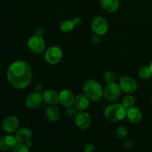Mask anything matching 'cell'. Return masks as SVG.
<instances>
[{
  "label": "cell",
  "mask_w": 152,
  "mask_h": 152,
  "mask_svg": "<svg viewBox=\"0 0 152 152\" xmlns=\"http://www.w3.org/2000/svg\"><path fill=\"white\" fill-rule=\"evenodd\" d=\"M7 78L12 86L17 89H24L31 83L32 70L28 62L17 60L9 66Z\"/></svg>",
  "instance_id": "obj_1"
},
{
  "label": "cell",
  "mask_w": 152,
  "mask_h": 152,
  "mask_svg": "<svg viewBox=\"0 0 152 152\" xmlns=\"http://www.w3.org/2000/svg\"><path fill=\"white\" fill-rule=\"evenodd\" d=\"M127 109L122 104H113L107 107L104 111L105 118L111 122H120L126 117Z\"/></svg>",
  "instance_id": "obj_2"
},
{
  "label": "cell",
  "mask_w": 152,
  "mask_h": 152,
  "mask_svg": "<svg viewBox=\"0 0 152 152\" xmlns=\"http://www.w3.org/2000/svg\"><path fill=\"white\" fill-rule=\"evenodd\" d=\"M84 94L93 101H97L103 95V89L101 85L94 80H88L83 86Z\"/></svg>",
  "instance_id": "obj_3"
},
{
  "label": "cell",
  "mask_w": 152,
  "mask_h": 152,
  "mask_svg": "<svg viewBox=\"0 0 152 152\" xmlns=\"http://www.w3.org/2000/svg\"><path fill=\"white\" fill-rule=\"evenodd\" d=\"M123 91L120 87V85L116 83H108L103 89V97L109 102L117 101L121 96Z\"/></svg>",
  "instance_id": "obj_4"
},
{
  "label": "cell",
  "mask_w": 152,
  "mask_h": 152,
  "mask_svg": "<svg viewBox=\"0 0 152 152\" xmlns=\"http://www.w3.org/2000/svg\"><path fill=\"white\" fill-rule=\"evenodd\" d=\"M63 57V52L56 46L48 48L45 53V60L50 65H56L59 63Z\"/></svg>",
  "instance_id": "obj_5"
},
{
  "label": "cell",
  "mask_w": 152,
  "mask_h": 152,
  "mask_svg": "<svg viewBox=\"0 0 152 152\" xmlns=\"http://www.w3.org/2000/svg\"><path fill=\"white\" fill-rule=\"evenodd\" d=\"M91 27L94 34L102 36L106 34L108 30V21L102 16H98L93 19Z\"/></svg>",
  "instance_id": "obj_6"
},
{
  "label": "cell",
  "mask_w": 152,
  "mask_h": 152,
  "mask_svg": "<svg viewBox=\"0 0 152 152\" xmlns=\"http://www.w3.org/2000/svg\"><path fill=\"white\" fill-rule=\"evenodd\" d=\"M28 46L33 53H41L45 49V42L41 36L34 35L28 39Z\"/></svg>",
  "instance_id": "obj_7"
},
{
  "label": "cell",
  "mask_w": 152,
  "mask_h": 152,
  "mask_svg": "<svg viewBox=\"0 0 152 152\" xmlns=\"http://www.w3.org/2000/svg\"><path fill=\"white\" fill-rule=\"evenodd\" d=\"M120 87L123 92L126 94H133L137 90L138 85L134 79L130 77H123L120 80Z\"/></svg>",
  "instance_id": "obj_8"
},
{
  "label": "cell",
  "mask_w": 152,
  "mask_h": 152,
  "mask_svg": "<svg viewBox=\"0 0 152 152\" xmlns=\"http://www.w3.org/2000/svg\"><path fill=\"white\" fill-rule=\"evenodd\" d=\"M74 121L76 126L82 130H86L91 124L90 114L86 111H80L74 118Z\"/></svg>",
  "instance_id": "obj_9"
},
{
  "label": "cell",
  "mask_w": 152,
  "mask_h": 152,
  "mask_svg": "<svg viewBox=\"0 0 152 152\" xmlns=\"http://www.w3.org/2000/svg\"><path fill=\"white\" fill-rule=\"evenodd\" d=\"M44 99H43L42 94L34 91L28 95L25 99V105L28 108L36 109L41 105Z\"/></svg>",
  "instance_id": "obj_10"
},
{
  "label": "cell",
  "mask_w": 152,
  "mask_h": 152,
  "mask_svg": "<svg viewBox=\"0 0 152 152\" xmlns=\"http://www.w3.org/2000/svg\"><path fill=\"white\" fill-rule=\"evenodd\" d=\"M19 122L16 116L10 115L4 118L2 123V129L7 133H13L19 128Z\"/></svg>",
  "instance_id": "obj_11"
},
{
  "label": "cell",
  "mask_w": 152,
  "mask_h": 152,
  "mask_svg": "<svg viewBox=\"0 0 152 152\" xmlns=\"http://www.w3.org/2000/svg\"><path fill=\"white\" fill-rule=\"evenodd\" d=\"M74 99H75V96L74 94L68 89H64L59 92V102L62 106L65 108L72 106L74 103Z\"/></svg>",
  "instance_id": "obj_12"
},
{
  "label": "cell",
  "mask_w": 152,
  "mask_h": 152,
  "mask_svg": "<svg viewBox=\"0 0 152 152\" xmlns=\"http://www.w3.org/2000/svg\"><path fill=\"white\" fill-rule=\"evenodd\" d=\"M18 142L15 137L11 135H5L0 139V149L4 151L13 150L17 145Z\"/></svg>",
  "instance_id": "obj_13"
},
{
  "label": "cell",
  "mask_w": 152,
  "mask_h": 152,
  "mask_svg": "<svg viewBox=\"0 0 152 152\" xmlns=\"http://www.w3.org/2000/svg\"><path fill=\"white\" fill-rule=\"evenodd\" d=\"M90 105V99L85 94H80L74 99V105L78 111H85Z\"/></svg>",
  "instance_id": "obj_14"
},
{
  "label": "cell",
  "mask_w": 152,
  "mask_h": 152,
  "mask_svg": "<svg viewBox=\"0 0 152 152\" xmlns=\"http://www.w3.org/2000/svg\"><path fill=\"white\" fill-rule=\"evenodd\" d=\"M126 117L130 123H133V124H137L142 120V114L139 108L134 106L127 109Z\"/></svg>",
  "instance_id": "obj_15"
},
{
  "label": "cell",
  "mask_w": 152,
  "mask_h": 152,
  "mask_svg": "<svg viewBox=\"0 0 152 152\" xmlns=\"http://www.w3.org/2000/svg\"><path fill=\"white\" fill-rule=\"evenodd\" d=\"M100 5L103 10L108 13L117 11L120 7L119 0H100Z\"/></svg>",
  "instance_id": "obj_16"
},
{
  "label": "cell",
  "mask_w": 152,
  "mask_h": 152,
  "mask_svg": "<svg viewBox=\"0 0 152 152\" xmlns=\"http://www.w3.org/2000/svg\"><path fill=\"white\" fill-rule=\"evenodd\" d=\"M31 135H32V132H31V129H29L28 128L23 127L18 129L16 135H15V137H16L18 143H25L27 141L30 140Z\"/></svg>",
  "instance_id": "obj_17"
},
{
  "label": "cell",
  "mask_w": 152,
  "mask_h": 152,
  "mask_svg": "<svg viewBox=\"0 0 152 152\" xmlns=\"http://www.w3.org/2000/svg\"><path fill=\"white\" fill-rule=\"evenodd\" d=\"M45 115L49 121L55 123L60 117V111L59 108L55 105H49L46 108Z\"/></svg>",
  "instance_id": "obj_18"
},
{
  "label": "cell",
  "mask_w": 152,
  "mask_h": 152,
  "mask_svg": "<svg viewBox=\"0 0 152 152\" xmlns=\"http://www.w3.org/2000/svg\"><path fill=\"white\" fill-rule=\"evenodd\" d=\"M43 99L48 105H56L59 102V94L54 90L48 89L43 92Z\"/></svg>",
  "instance_id": "obj_19"
},
{
  "label": "cell",
  "mask_w": 152,
  "mask_h": 152,
  "mask_svg": "<svg viewBox=\"0 0 152 152\" xmlns=\"http://www.w3.org/2000/svg\"><path fill=\"white\" fill-rule=\"evenodd\" d=\"M75 24L73 22L72 19H66L61 22L59 28L60 30L64 33H69L74 29Z\"/></svg>",
  "instance_id": "obj_20"
},
{
  "label": "cell",
  "mask_w": 152,
  "mask_h": 152,
  "mask_svg": "<svg viewBox=\"0 0 152 152\" xmlns=\"http://www.w3.org/2000/svg\"><path fill=\"white\" fill-rule=\"evenodd\" d=\"M135 103H136V99H135V98L132 95L127 94L123 98L121 104L126 109H129V108L134 106Z\"/></svg>",
  "instance_id": "obj_21"
},
{
  "label": "cell",
  "mask_w": 152,
  "mask_h": 152,
  "mask_svg": "<svg viewBox=\"0 0 152 152\" xmlns=\"http://www.w3.org/2000/svg\"><path fill=\"white\" fill-rule=\"evenodd\" d=\"M139 74L140 77L142 80H148L152 76V71L150 68V66H142L140 68L139 70Z\"/></svg>",
  "instance_id": "obj_22"
},
{
  "label": "cell",
  "mask_w": 152,
  "mask_h": 152,
  "mask_svg": "<svg viewBox=\"0 0 152 152\" xmlns=\"http://www.w3.org/2000/svg\"><path fill=\"white\" fill-rule=\"evenodd\" d=\"M129 134V130L124 126H120L116 131V135L120 140H126Z\"/></svg>",
  "instance_id": "obj_23"
},
{
  "label": "cell",
  "mask_w": 152,
  "mask_h": 152,
  "mask_svg": "<svg viewBox=\"0 0 152 152\" xmlns=\"http://www.w3.org/2000/svg\"><path fill=\"white\" fill-rule=\"evenodd\" d=\"M104 80L105 83H115L116 80V75L114 72L112 71H107L104 75Z\"/></svg>",
  "instance_id": "obj_24"
},
{
  "label": "cell",
  "mask_w": 152,
  "mask_h": 152,
  "mask_svg": "<svg viewBox=\"0 0 152 152\" xmlns=\"http://www.w3.org/2000/svg\"><path fill=\"white\" fill-rule=\"evenodd\" d=\"M78 110L75 107L70 106L66 108V115L70 118H75L77 114H78Z\"/></svg>",
  "instance_id": "obj_25"
},
{
  "label": "cell",
  "mask_w": 152,
  "mask_h": 152,
  "mask_svg": "<svg viewBox=\"0 0 152 152\" xmlns=\"http://www.w3.org/2000/svg\"><path fill=\"white\" fill-rule=\"evenodd\" d=\"M13 152H28V148L25 143H18L13 149Z\"/></svg>",
  "instance_id": "obj_26"
},
{
  "label": "cell",
  "mask_w": 152,
  "mask_h": 152,
  "mask_svg": "<svg viewBox=\"0 0 152 152\" xmlns=\"http://www.w3.org/2000/svg\"><path fill=\"white\" fill-rule=\"evenodd\" d=\"M84 152H94L95 151V146L93 143H88L86 144L83 149Z\"/></svg>",
  "instance_id": "obj_27"
},
{
  "label": "cell",
  "mask_w": 152,
  "mask_h": 152,
  "mask_svg": "<svg viewBox=\"0 0 152 152\" xmlns=\"http://www.w3.org/2000/svg\"><path fill=\"white\" fill-rule=\"evenodd\" d=\"M101 36L98 35V34H94L91 37V43L94 45H98L101 41Z\"/></svg>",
  "instance_id": "obj_28"
},
{
  "label": "cell",
  "mask_w": 152,
  "mask_h": 152,
  "mask_svg": "<svg viewBox=\"0 0 152 152\" xmlns=\"http://www.w3.org/2000/svg\"><path fill=\"white\" fill-rule=\"evenodd\" d=\"M124 145L127 149H132V148H133L134 143L132 140H126L124 142Z\"/></svg>",
  "instance_id": "obj_29"
},
{
  "label": "cell",
  "mask_w": 152,
  "mask_h": 152,
  "mask_svg": "<svg viewBox=\"0 0 152 152\" xmlns=\"http://www.w3.org/2000/svg\"><path fill=\"white\" fill-rule=\"evenodd\" d=\"M43 91V86L41 84H37L34 87V91L38 92V93H42Z\"/></svg>",
  "instance_id": "obj_30"
},
{
  "label": "cell",
  "mask_w": 152,
  "mask_h": 152,
  "mask_svg": "<svg viewBox=\"0 0 152 152\" xmlns=\"http://www.w3.org/2000/svg\"><path fill=\"white\" fill-rule=\"evenodd\" d=\"M73 22H74V24H75V25H80V24L82 23V21H83V19H82V18L79 17V16H76V17H74V19H72Z\"/></svg>",
  "instance_id": "obj_31"
},
{
  "label": "cell",
  "mask_w": 152,
  "mask_h": 152,
  "mask_svg": "<svg viewBox=\"0 0 152 152\" xmlns=\"http://www.w3.org/2000/svg\"><path fill=\"white\" fill-rule=\"evenodd\" d=\"M25 145H26V146L28 147V148H30V147L32 146L33 142H31V140H28V141H27V142H25Z\"/></svg>",
  "instance_id": "obj_32"
},
{
  "label": "cell",
  "mask_w": 152,
  "mask_h": 152,
  "mask_svg": "<svg viewBox=\"0 0 152 152\" xmlns=\"http://www.w3.org/2000/svg\"><path fill=\"white\" fill-rule=\"evenodd\" d=\"M150 68H151V71H152V62H151V64H150Z\"/></svg>",
  "instance_id": "obj_33"
},
{
  "label": "cell",
  "mask_w": 152,
  "mask_h": 152,
  "mask_svg": "<svg viewBox=\"0 0 152 152\" xmlns=\"http://www.w3.org/2000/svg\"><path fill=\"white\" fill-rule=\"evenodd\" d=\"M151 103H152V96H151Z\"/></svg>",
  "instance_id": "obj_34"
}]
</instances>
